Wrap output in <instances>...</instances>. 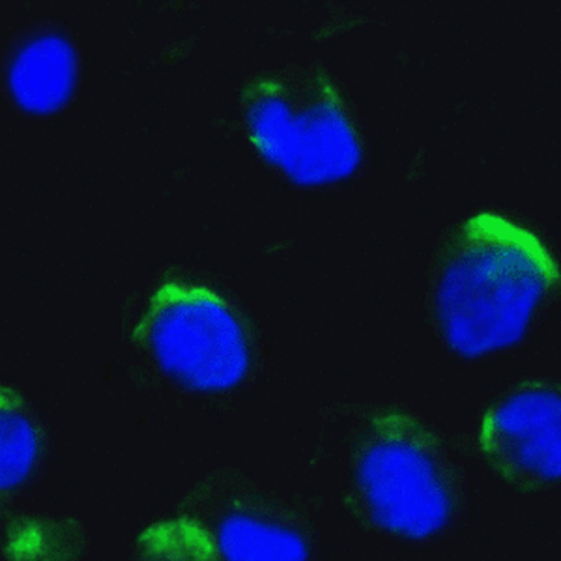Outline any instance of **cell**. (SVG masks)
Listing matches in <instances>:
<instances>
[{
  "mask_svg": "<svg viewBox=\"0 0 561 561\" xmlns=\"http://www.w3.org/2000/svg\"><path fill=\"white\" fill-rule=\"evenodd\" d=\"M479 449L492 472L515 491L537 492L560 483L558 383H523L494 402L479 428Z\"/></svg>",
  "mask_w": 561,
  "mask_h": 561,
  "instance_id": "obj_6",
  "label": "cell"
},
{
  "mask_svg": "<svg viewBox=\"0 0 561 561\" xmlns=\"http://www.w3.org/2000/svg\"><path fill=\"white\" fill-rule=\"evenodd\" d=\"M180 388L221 396L240 388L255 362L248 325L211 288L165 283L150 296L131 332Z\"/></svg>",
  "mask_w": 561,
  "mask_h": 561,
  "instance_id": "obj_4",
  "label": "cell"
},
{
  "mask_svg": "<svg viewBox=\"0 0 561 561\" xmlns=\"http://www.w3.org/2000/svg\"><path fill=\"white\" fill-rule=\"evenodd\" d=\"M345 500L359 520L386 534L431 539L459 511V472L433 428L402 410H386L352 438Z\"/></svg>",
  "mask_w": 561,
  "mask_h": 561,
  "instance_id": "obj_2",
  "label": "cell"
},
{
  "mask_svg": "<svg viewBox=\"0 0 561 561\" xmlns=\"http://www.w3.org/2000/svg\"><path fill=\"white\" fill-rule=\"evenodd\" d=\"M240 103L253 147L293 184H345L364 163L345 100L324 71L255 77L240 92Z\"/></svg>",
  "mask_w": 561,
  "mask_h": 561,
  "instance_id": "obj_3",
  "label": "cell"
},
{
  "mask_svg": "<svg viewBox=\"0 0 561 561\" xmlns=\"http://www.w3.org/2000/svg\"><path fill=\"white\" fill-rule=\"evenodd\" d=\"M135 561H221L205 524L190 515L150 524L135 539Z\"/></svg>",
  "mask_w": 561,
  "mask_h": 561,
  "instance_id": "obj_9",
  "label": "cell"
},
{
  "mask_svg": "<svg viewBox=\"0 0 561 561\" xmlns=\"http://www.w3.org/2000/svg\"><path fill=\"white\" fill-rule=\"evenodd\" d=\"M210 531L225 561H311L313 542L298 511L234 476H214L184 502Z\"/></svg>",
  "mask_w": 561,
  "mask_h": 561,
  "instance_id": "obj_5",
  "label": "cell"
},
{
  "mask_svg": "<svg viewBox=\"0 0 561 561\" xmlns=\"http://www.w3.org/2000/svg\"><path fill=\"white\" fill-rule=\"evenodd\" d=\"M76 83V49L60 34L28 39L8 70L10 94L31 115H51L65 107Z\"/></svg>",
  "mask_w": 561,
  "mask_h": 561,
  "instance_id": "obj_7",
  "label": "cell"
},
{
  "mask_svg": "<svg viewBox=\"0 0 561 561\" xmlns=\"http://www.w3.org/2000/svg\"><path fill=\"white\" fill-rule=\"evenodd\" d=\"M438 264L434 319L460 357L518 345L560 279L545 243L496 214L460 225Z\"/></svg>",
  "mask_w": 561,
  "mask_h": 561,
  "instance_id": "obj_1",
  "label": "cell"
},
{
  "mask_svg": "<svg viewBox=\"0 0 561 561\" xmlns=\"http://www.w3.org/2000/svg\"><path fill=\"white\" fill-rule=\"evenodd\" d=\"M45 434L20 391L0 386V502L38 473Z\"/></svg>",
  "mask_w": 561,
  "mask_h": 561,
  "instance_id": "obj_8",
  "label": "cell"
}]
</instances>
